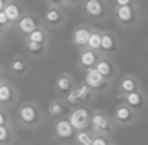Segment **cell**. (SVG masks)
Returning <instances> with one entry per match:
<instances>
[{"label":"cell","mask_w":148,"mask_h":145,"mask_svg":"<svg viewBox=\"0 0 148 145\" xmlns=\"http://www.w3.org/2000/svg\"><path fill=\"white\" fill-rule=\"evenodd\" d=\"M89 131L94 135H103V137L112 139L116 132V126L112 120V115L107 113L102 109L91 110V121H89Z\"/></svg>","instance_id":"3957f363"},{"label":"cell","mask_w":148,"mask_h":145,"mask_svg":"<svg viewBox=\"0 0 148 145\" xmlns=\"http://www.w3.org/2000/svg\"><path fill=\"white\" fill-rule=\"evenodd\" d=\"M2 43H3V38H2V37H0V46H2Z\"/></svg>","instance_id":"d6a6232c"},{"label":"cell","mask_w":148,"mask_h":145,"mask_svg":"<svg viewBox=\"0 0 148 145\" xmlns=\"http://www.w3.org/2000/svg\"><path fill=\"white\" fill-rule=\"evenodd\" d=\"M113 145H115V144H113Z\"/></svg>","instance_id":"836d02e7"},{"label":"cell","mask_w":148,"mask_h":145,"mask_svg":"<svg viewBox=\"0 0 148 145\" xmlns=\"http://www.w3.org/2000/svg\"><path fill=\"white\" fill-rule=\"evenodd\" d=\"M8 124H14V121L11 120L10 110H5L0 107V126H8Z\"/></svg>","instance_id":"83f0119b"},{"label":"cell","mask_w":148,"mask_h":145,"mask_svg":"<svg viewBox=\"0 0 148 145\" xmlns=\"http://www.w3.org/2000/svg\"><path fill=\"white\" fill-rule=\"evenodd\" d=\"M112 120L115 123L116 129L118 128H129V126H134L138 121V115L135 112H132L124 102H118L113 110Z\"/></svg>","instance_id":"30bf717a"},{"label":"cell","mask_w":148,"mask_h":145,"mask_svg":"<svg viewBox=\"0 0 148 145\" xmlns=\"http://www.w3.org/2000/svg\"><path fill=\"white\" fill-rule=\"evenodd\" d=\"M145 89L143 85H142L140 78L135 77L134 74H124L118 78V93L126 96V94H131L134 91H140Z\"/></svg>","instance_id":"ffe728a7"},{"label":"cell","mask_w":148,"mask_h":145,"mask_svg":"<svg viewBox=\"0 0 148 145\" xmlns=\"http://www.w3.org/2000/svg\"><path fill=\"white\" fill-rule=\"evenodd\" d=\"M100 54L91 51V49L84 48V49H80L78 51V59H77V67L81 69L83 72H88L91 69L96 67V62L99 61Z\"/></svg>","instance_id":"44dd1931"},{"label":"cell","mask_w":148,"mask_h":145,"mask_svg":"<svg viewBox=\"0 0 148 145\" xmlns=\"http://www.w3.org/2000/svg\"><path fill=\"white\" fill-rule=\"evenodd\" d=\"M91 142H92V132L89 129L75 132L73 145H91Z\"/></svg>","instance_id":"4316f807"},{"label":"cell","mask_w":148,"mask_h":145,"mask_svg":"<svg viewBox=\"0 0 148 145\" xmlns=\"http://www.w3.org/2000/svg\"><path fill=\"white\" fill-rule=\"evenodd\" d=\"M94 99H96V94H94L83 81H80V83L75 85L73 89L64 97V102L67 104L69 109H75V107H88Z\"/></svg>","instance_id":"8992f818"},{"label":"cell","mask_w":148,"mask_h":145,"mask_svg":"<svg viewBox=\"0 0 148 145\" xmlns=\"http://www.w3.org/2000/svg\"><path fill=\"white\" fill-rule=\"evenodd\" d=\"M86 48L100 54V29H97V27L91 29V35H89V40H88Z\"/></svg>","instance_id":"484cf974"},{"label":"cell","mask_w":148,"mask_h":145,"mask_svg":"<svg viewBox=\"0 0 148 145\" xmlns=\"http://www.w3.org/2000/svg\"><path fill=\"white\" fill-rule=\"evenodd\" d=\"M7 75H8V72H7V67H5L3 64H0V81L7 80Z\"/></svg>","instance_id":"f546056e"},{"label":"cell","mask_w":148,"mask_h":145,"mask_svg":"<svg viewBox=\"0 0 148 145\" xmlns=\"http://www.w3.org/2000/svg\"><path fill=\"white\" fill-rule=\"evenodd\" d=\"M16 140H18L16 126L14 124L0 126V145H14Z\"/></svg>","instance_id":"cb8c5ba5"},{"label":"cell","mask_w":148,"mask_h":145,"mask_svg":"<svg viewBox=\"0 0 148 145\" xmlns=\"http://www.w3.org/2000/svg\"><path fill=\"white\" fill-rule=\"evenodd\" d=\"M43 27L46 30H59L67 24V11L62 10L56 2H46L42 16Z\"/></svg>","instance_id":"5b68a950"},{"label":"cell","mask_w":148,"mask_h":145,"mask_svg":"<svg viewBox=\"0 0 148 145\" xmlns=\"http://www.w3.org/2000/svg\"><path fill=\"white\" fill-rule=\"evenodd\" d=\"M53 137L61 145H73L75 129L65 118L59 120V121H54V126H53Z\"/></svg>","instance_id":"5bb4252c"},{"label":"cell","mask_w":148,"mask_h":145,"mask_svg":"<svg viewBox=\"0 0 148 145\" xmlns=\"http://www.w3.org/2000/svg\"><path fill=\"white\" fill-rule=\"evenodd\" d=\"M65 120L70 123V126L75 129V132L86 131V129H89L91 109L89 107H75V109H70Z\"/></svg>","instance_id":"8fae6325"},{"label":"cell","mask_w":148,"mask_h":145,"mask_svg":"<svg viewBox=\"0 0 148 145\" xmlns=\"http://www.w3.org/2000/svg\"><path fill=\"white\" fill-rule=\"evenodd\" d=\"M23 42L29 43H49V30H46L45 27H40L35 32H32L30 35H27L26 38H23Z\"/></svg>","instance_id":"d4e9b609"},{"label":"cell","mask_w":148,"mask_h":145,"mask_svg":"<svg viewBox=\"0 0 148 145\" xmlns=\"http://www.w3.org/2000/svg\"><path fill=\"white\" fill-rule=\"evenodd\" d=\"M121 51V40L113 30H100V56L112 58Z\"/></svg>","instance_id":"ba28073f"},{"label":"cell","mask_w":148,"mask_h":145,"mask_svg":"<svg viewBox=\"0 0 148 145\" xmlns=\"http://www.w3.org/2000/svg\"><path fill=\"white\" fill-rule=\"evenodd\" d=\"M96 69L110 85H113L119 78V65L115 62V59L107 58V56H100L99 61L96 62Z\"/></svg>","instance_id":"7c38bea8"},{"label":"cell","mask_w":148,"mask_h":145,"mask_svg":"<svg viewBox=\"0 0 148 145\" xmlns=\"http://www.w3.org/2000/svg\"><path fill=\"white\" fill-rule=\"evenodd\" d=\"M123 102H124L132 112H135L137 115H140L148 105L147 91L140 89V91H134V93H131V94H126V96H123Z\"/></svg>","instance_id":"e0dca14e"},{"label":"cell","mask_w":148,"mask_h":145,"mask_svg":"<svg viewBox=\"0 0 148 145\" xmlns=\"http://www.w3.org/2000/svg\"><path fill=\"white\" fill-rule=\"evenodd\" d=\"M78 81L75 80V77L69 72H62L58 77L54 78V83H53V93H54V97H59V99H64L69 93L75 88Z\"/></svg>","instance_id":"9a60e30c"},{"label":"cell","mask_w":148,"mask_h":145,"mask_svg":"<svg viewBox=\"0 0 148 145\" xmlns=\"http://www.w3.org/2000/svg\"><path fill=\"white\" fill-rule=\"evenodd\" d=\"M42 26H43L42 18H40L37 13H34V11H24V14L16 23V26H14L13 30L21 37V38H26L27 35H30L32 32H35V30L40 29Z\"/></svg>","instance_id":"52a82bcc"},{"label":"cell","mask_w":148,"mask_h":145,"mask_svg":"<svg viewBox=\"0 0 148 145\" xmlns=\"http://www.w3.org/2000/svg\"><path fill=\"white\" fill-rule=\"evenodd\" d=\"M3 14L7 16L8 23H10L11 27L14 29L16 23L21 19V16L24 14V10H23V7H21V3H18V2H14V0H5Z\"/></svg>","instance_id":"603a6c76"},{"label":"cell","mask_w":148,"mask_h":145,"mask_svg":"<svg viewBox=\"0 0 148 145\" xmlns=\"http://www.w3.org/2000/svg\"><path fill=\"white\" fill-rule=\"evenodd\" d=\"M24 56L27 59H43L49 51V43H29L24 42Z\"/></svg>","instance_id":"7402d4cb"},{"label":"cell","mask_w":148,"mask_h":145,"mask_svg":"<svg viewBox=\"0 0 148 145\" xmlns=\"http://www.w3.org/2000/svg\"><path fill=\"white\" fill-rule=\"evenodd\" d=\"M81 11L88 21L105 23L112 16V2L105 0H84L81 2Z\"/></svg>","instance_id":"277c9868"},{"label":"cell","mask_w":148,"mask_h":145,"mask_svg":"<svg viewBox=\"0 0 148 145\" xmlns=\"http://www.w3.org/2000/svg\"><path fill=\"white\" fill-rule=\"evenodd\" d=\"M70 109L67 107V104L64 102V99H59V97H53L51 100L48 102L45 110V115L46 120H54V121H59V120H64L67 118Z\"/></svg>","instance_id":"ac0fdd59"},{"label":"cell","mask_w":148,"mask_h":145,"mask_svg":"<svg viewBox=\"0 0 148 145\" xmlns=\"http://www.w3.org/2000/svg\"><path fill=\"white\" fill-rule=\"evenodd\" d=\"M91 29H92V26H89L88 23H81L78 26H75L72 37H70V43L78 51L86 48L88 40H89V35H91Z\"/></svg>","instance_id":"d6986e66"},{"label":"cell","mask_w":148,"mask_h":145,"mask_svg":"<svg viewBox=\"0 0 148 145\" xmlns=\"http://www.w3.org/2000/svg\"><path fill=\"white\" fill-rule=\"evenodd\" d=\"M91 145H113V140L110 137H103V135H94L92 134V142Z\"/></svg>","instance_id":"f1b7e54d"},{"label":"cell","mask_w":148,"mask_h":145,"mask_svg":"<svg viewBox=\"0 0 148 145\" xmlns=\"http://www.w3.org/2000/svg\"><path fill=\"white\" fill-rule=\"evenodd\" d=\"M46 123L43 107L37 100H24L16 105V124L26 131H35Z\"/></svg>","instance_id":"7a4b0ae2"},{"label":"cell","mask_w":148,"mask_h":145,"mask_svg":"<svg viewBox=\"0 0 148 145\" xmlns=\"http://www.w3.org/2000/svg\"><path fill=\"white\" fill-rule=\"evenodd\" d=\"M19 104V89L13 81L7 80L0 81V107L10 110Z\"/></svg>","instance_id":"9c48e42d"},{"label":"cell","mask_w":148,"mask_h":145,"mask_svg":"<svg viewBox=\"0 0 148 145\" xmlns=\"http://www.w3.org/2000/svg\"><path fill=\"white\" fill-rule=\"evenodd\" d=\"M7 72L11 74L16 78H24L29 75L30 72V61L24 54H14L11 56L10 62H8Z\"/></svg>","instance_id":"2e32d148"},{"label":"cell","mask_w":148,"mask_h":145,"mask_svg":"<svg viewBox=\"0 0 148 145\" xmlns=\"http://www.w3.org/2000/svg\"><path fill=\"white\" fill-rule=\"evenodd\" d=\"M3 8H5V0H0V13L3 11Z\"/></svg>","instance_id":"1f68e13d"},{"label":"cell","mask_w":148,"mask_h":145,"mask_svg":"<svg viewBox=\"0 0 148 145\" xmlns=\"http://www.w3.org/2000/svg\"><path fill=\"white\" fill-rule=\"evenodd\" d=\"M83 83L92 91L94 94H103V93H108L112 85L96 70V69H91V70L84 72V78H83Z\"/></svg>","instance_id":"4fadbf2b"},{"label":"cell","mask_w":148,"mask_h":145,"mask_svg":"<svg viewBox=\"0 0 148 145\" xmlns=\"http://www.w3.org/2000/svg\"><path fill=\"white\" fill-rule=\"evenodd\" d=\"M112 13L118 27L126 30H135L142 21V10L138 2L115 0L112 2Z\"/></svg>","instance_id":"6da1fadb"},{"label":"cell","mask_w":148,"mask_h":145,"mask_svg":"<svg viewBox=\"0 0 148 145\" xmlns=\"http://www.w3.org/2000/svg\"><path fill=\"white\" fill-rule=\"evenodd\" d=\"M5 35H7V32H5V29L2 26H0V37H2V38H5Z\"/></svg>","instance_id":"4dcf8cb0"}]
</instances>
